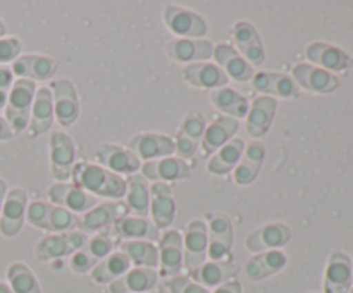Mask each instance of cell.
<instances>
[{
	"label": "cell",
	"mask_w": 353,
	"mask_h": 293,
	"mask_svg": "<svg viewBox=\"0 0 353 293\" xmlns=\"http://www.w3.org/2000/svg\"><path fill=\"white\" fill-rule=\"evenodd\" d=\"M71 179L72 185L90 192V195L93 193V195L109 196V199H123L128 192L126 179L102 165L88 164V162L76 164L72 168Z\"/></svg>",
	"instance_id": "1"
},
{
	"label": "cell",
	"mask_w": 353,
	"mask_h": 293,
	"mask_svg": "<svg viewBox=\"0 0 353 293\" xmlns=\"http://www.w3.org/2000/svg\"><path fill=\"white\" fill-rule=\"evenodd\" d=\"M26 217L30 224L47 231L68 233L79 228V217H76L71 210L45 202H31L26 209Z\"/></svg>",
	"instance_id": "2"
},
{
	"label": "cell",
	"mask_w": 353,
	"mask_h": 293,
	"mask_svg": "<svg viewBox=\"0 0 353 293\" xmlns=\"http://www.w3.org/2000/svg\"><path fill=\"white\" fill-rule=\"evenodd\" d=\"M34 93H37L34 81H30V79H17L12 85L9 100H7L6 121L9 123L14 134L21 133L26 128L28 121H30L31 102H33Z\"/></svg>",
	"instance_id": "3"
},
{
	"label": "cell",
	"mask_w": 353,
	"mask_h": 293,
	"mask_svg": "<svg viewBox=\"0 0 353 293\" xmlns=\"http://www.w3.org/2000/svg\"><path fill=\"white\" fill-rule=\"evenodd\" d=\"M86 234L83 231H68L43 236L34 247V255L38 261H52L78 252L86 243Z\"/></svg>",
	"instance_id": "4"
},
{
	"label": "cell",
	"mask_w": 353,
	"mask_h": 293,
	"mask_svg": "<svg viewBox=\"0 0 353 293\" xmlns=\"http://www.w3.org/2000/svg\"><path fill=\"white\" fill-rule=\"evenodd\" d=\"M164 21L169 30L178 37L190 38V40H202V37L207 34L205 19L193 10L185 9V7L165 6Z\"/></svg>",
	"instance_id": "5"
},
{
	"label": "cell",
	"mask_w": 353,
	"mask_h": 293,
	"mask_svg": "<svg viewBox=\"0 0 353 293\" xmlns=\"http://www.w3.org/2000/svg\"><path fill=\"white\" fill-rule=\"evenodd\" d=\"M207 224L203 221L195 219L185 228V240H183V264L188 271L200 267L207 259L209 248V236H207Z\"/></svg>",
	"instance_id": "6"
},
{
	"label": "cell",
	"mask_w": 353,
	"mask_h": 293,
	"mask_svg": "<svg viewBox=\"0 0 353 293\" xmlns=\"http://www.w3.org/2000/svg\"><path fill=\"white\" fill-rule=\"evenodd\" d=\"M76 148L71 137L62 131H54L50 137V169L59 181H68L74 168Z\"/></svg>",
	"instance_id": "7"
},
{
	"label": "cell",
	"mask_w": 353,
	"mask_h": 293,
	"mask_svg": "<svg viewBox=\"0 0 353 293\" xmlns=\"http://www.w3.org/2000/svg\"><path fill=\"white\" fill-rule=\"evenodd\" d=\"M112 238L107 236V234H97V236L86 240V243L78 252L72 254L69 265H71V269L74 272L83 274V272L95 267L100 259H105L107 255L112 254Z\"/></svg>",
	"instance_id": "8"
},
{
	"label": "cell",
	"mask_w": 353,
	"mask_h": 293,
	"mask_svg": "<svg viewBox=\"0 0 353 293\" xmlns=\"http://www.w3.org/2000/svg\"><path fill=\"white\" fill-rule=\"evenodd\" d=\"M305 55L312 64H317L321 69L327 72H345L353 65V61L347 52L334 45L323 43V41H314L307 45Z\"/></svg>",
	"instance_id": "9"
},
{
	"label": "cell",
	"mask_w": 353,
	"mask_h": 293,
	"mask_svg": "<svg viewBox=\"0 0 353 293\" xmlns=\"http://www.w3.org/2000/svg\"><path fill=\"white\" fill-rule=\"evenodd\" d=\"M352 281V259L343 252H333L324 272V293H350Z\"/></svg>",
	"instance_id": "10"
},
{
	"label": "cell",
	"mask_w": 353,
	"mask_h": 293,
	"mask_svg": "<svg viewBox=\"0 0 353 293\" xmlns=\"http://www.w3.org/2000/svg\"><path fill=\"white\" fill-rule=\"evenodd\" d=\"M54 90V114L61 126H71L79 117V102L71 79H59L52 83Z\"/></svg>",
	"instance_id": "11"
},
{
	"label": "cell",
	"mask_w": 353,
	"mask_h": 293,
	"mask_svg": "<svg viewBox=\"0 0 353 293\" xmlns=\"http://www.w3.org/2000/svg\"><path fill=\"white\" fill-rule=\"evenodd\" d=\"M128 150L133 152L138 159H143V161L148 162L174 154L176 147L174 141L169 137H164V134L140 133L134 134V137L128 141Z\"/></svg>",
	"instance_id": "12"
},
{
	"label": "cell",
	"mask_w": 353,
	"mask_h": 293,
	"mask_svg": "<svg viewBox=\"0 0 353 293\" xmlns=\"http://www.w3.org/2000/svg\"><path fill=\"white\" fill-rule=\"evenodd\" d=\"M28 209V196L23 188H12L7 193V199L0 214V231L3 236H16L24 223V214Z\"/></svg>",
	"instance_id": "13"
},
{
	"label": "cell",
	"mask_w": 353,
	"mask_h": 293,
	"mask_svg": "<svg viewBox=\"0 0 353 293\" xmlns=\"http://www.w3.org/2000/svg\"><path fill=\"white\" fill-rule=\"evenodd\" d=\"M203 131H205V117L196 110L186 114L178 133H176L174 147L179 159L192 157L195 154L203 137Z\"/></svg>",
	"instance_id": "14"
},
{
	"label": "cell",
	"mask_w": 353,
	"mask_h": 293,
	"mask_svg": "<svg viewBox=\"0 0 353 293\" xmlns=\"http://www.w3.org/2000/svg\"><path fill=\"white\" fill-rule=\"evenodd\" d=\"M292 238V228L283 223H269L257 228L247 236V248L250 252L276 250V248L286 245Z\"/></svg>",
	"instance_id": "15"
},
{
	"label": "cell",
	"mask_w": 353,
	"mask_h": 293,
	"mask_svg": "<svg viewBox=\"0 0 353 293\" xmlns=\"http://www.w3.org/2000/svg\"><path fill=\"white\" fill-rule=\"evenodd\" d=\"M97 161L116 174H134L140 169V159L128 148L119 145L103 143L95 152Z\"/></svg>",
	"instance_id": "16"
},
{
	"label": "cell",
	"mask_w": 353,
	"mask_h": 293,
	"mask_svg": "<svg viewBox=\"0 0 353 293\" xmlns=\"http://www.w3.org/2000/svg\"><path fill=\"white\" fill-rule=\"evenodd\" d=\"M209 248H207V255L212 261H223L231 252L233 247V224H231L230 217L226 214H214L210 216L209 224Z\"/></svg>",
	"instance_id": "17"
},
{
	"label": "cell",
	"mask_w": 353,
	"mask_h": 293,
	"mask_svg": "<svg viewBox=\"0 0 353 293\" xmlns=\"http://www.w3.org/2000/svg\"><path fill=\"white\" fill-rule=\"evenodd\" d=\"M292 74L302 88L312 93H333L340 86L336 76L312 64H296Z\"/></svg>",
	"instance_id": "18"
},
{
	"label": "cell",
	"mask_w": 353,
	"mask_h": 293,
	"mask_svg": "<svg viewBox=\"0 0 353 293\" xmlns=\"http://www.w3.org/2000/svg\"><path fill=\"white\" fill-rule=\"evenodd\" d=\"M48 199L52 202L59 203V207H64L68 210H74V212H86V210L93 209L97 203L95 196L90 195L79 186L72 185V183H55L48 188Z\"/></svg>",
	"instance_id": "19"
},
{
	"label": "cell",
	"mask_w": 353,
	"mask_h": 293,
	"mask_svg": "<svg viewBox=\"0 0 353 293\" xmlns=\"http://www.w3.org/2000/svg\"><path fill=\"white\" fill-rule=\"evenodd\" d=\"M143 178L154 181H179L192 176V169L179 157H162L157 161H148L141 165Z\"/></svg>",
	"instance_id": "20"
},
{
	"label": "cell",
	"mask_w": 353,
	"mask_h": 293,
	"mask_svg": "<svg viewBox=\"0 0 353 293\" xmlns=\"http://www.w3.org/2000/svg\"><path fill=\"white\" fill-rule=\"evenodd\" d=\"M159 264L164 278L179 274L183 267V236L179 231H168L159 241Z\"/></svg>",
	"instance_id": "21"
},
{
	"label": "cell",
	"mask_w": 353,
	"mask_h": 293,
	"mask_svg": "<svg viewBox=\"0 0 353 293\" xmlns=\"http://www.w3.org/2000/svg\"><path fill=\"white\" fill-rule=\"evenodd\" d=\"M233 33L234 41H236L238 50L241 52L245 59L248 61V64L261 65L264 64V47H262V40L259 37L257 30L252 26L248 21H238L236 24L231 30Z\"/></svg>",
	"instance_id": "22"
},
{
	"label": "cell",
	"mask_w": 353,
	"mask_h": 293,
	"mask_svg": "<svg viewBox=\"0 0 353 293\" xmlns=\"http://www.w3.org/2000/svg\"><path fill=\"white\" fill-rule=\"evenodd\" d=\"M150 214L157 228H168L174 221L176 205L172 188L168 183L155 181L150 186Z\"/></svg>",
	"instance_id": "23"
},
{
	"label": "cell",
	"mask_w": 353,
	"mask_h": 293,
	"mask_svg": "<svg viewBox=\"0 0 353 293\" xmlns=\"http://www.w3.org/2000/svg\"><path fill=\"white\" fill-rule=\"evenodd\" d=\"M165 54L169 59L176 62H190L207 61L212 57L214 47L209 40H190V38H178V40L169 41L165 47Z\"/></svg>",
	"instance_id": "24"
},
{
	"label": "cell",
	"mask_w": 353,
	"mask_h": 293,
	"mask_svg": "<svg viewBox=\"0 0 353 293\" xmlns=\"http://www.w3.org/2000/svg\"><path fill=\"white\" fill-rule=\"evenodd\" d=\"M276 107L278 103L269 95L257 97L252 102L247 114V133L252 138H261L268 133L276 116Z\"/></svg>",
	"instance_id": "25"
},
{
	"label": "cell",
	"mask_w": 353,
	"mask_h": 293,
	"mask_svg": "<svg viewBox=\"0 0 353 293\" xmlns=\"http://www.w3.org/2000/svg\"><path fill=\"white\" fill-rule=\"evenodd\" d=\"M181 76L186 83L196 88H223L230 78L217 64H186L181 69Z\"/></svg>",
	"instance_id": "26"
},
{
	"label": "cell",
	"mask_w": 353,
	"mask_h": 293,
	"mask_svg": "<svg viewBox=\"0 0 353 293\" xmlns=\"http://www.w3.org/2000/svg\"><path fill=\"white\" fill-rule=\"evenodd\" d=\"M114 233L123 240L157 241L161 238L159 228L147 217L121 216L114 221Z\"/></svg>",
	"instance_id": "27"
},
{
	"label": "cell",
	"mask_w": 353,
	"mask_h": 293,
	"mask_svg": "<svg viewBox=\"0 0 353 293\" xmlns=\"http://www.w3.org/2000/svg\"><path fill=\"white\" fill-rule=\"evenodd\" d=\"M214 57H216L217 64L223 65V71L226 72L228 78L234 79V81H250L254 78V68L234 50L231 45L221 43L214 48Z\"/></svg>",
	"instance_id": "28"
},
{
	"label": "cell",
	"mask_w": 353,
	"mask_h": 293,
	"mask_svg": "<svg viewBox=\"0 0 353 293\" xmlns=\"http://www.w3.org/2000/svg\"><path fill=\"white\" fill-rule=\"evenodd\" d=\"M286 262H288V259L279 250L259 252L245 264V278L250 279V281H261V279L281 271Z\"/></svg>",
	"instance_id": "29"
},
{
	"label": "cell",
	"mask_w": 353,
	"mask_h": 293,
	"mask_svg": "<svg viewBox=\"0 0 353 293\" xmlns=\"http://www.w3.org/2000/svg\"><path fill=\"white\" fill-rule=\"evenodd\" d=\"M10 71L23 79L30 78V81H33V79L45 81L55 74L57 62L47 55H23V57L14 61Z\"/></svg>",
	"instance_id": "30"
},
{
	"label": "cell",
	"mask_w": 353,
	"mask_h": 293,
	"mask_svg": "<svg viewBox=\"0 0 353 293\" xmlns=\"http://www.w3.org/2000/svg\"><path fill=\"white\" fill-rule=\"evenodd\" d=\"M157 271L150 267H134L110 283V293H145L157 283Z\"/></svg>",
	"instance_id": "31"
},
{
	"label": "cell",
	"mask_w": 353,
	"mask_h": 293,
	"mask_svg": "<svg viewBox=\"0 0 353 293\" xmlns=\"http://www.w3.org/2000/svg\"><path fill=\"white\" fill-rule=\"evenodd\" d=\"M238 131V119L230 116H221L203 131L202 140V157H209L210 154L217 152L223 145H226L231 140L234 133Z\"/></svg>",
	"instance_id": "32"
},
{
	"label": "cell",
	"mask_w": 353,
	"mask_h": 293,
	"mask_svg": "<svg viewBox=\"0 0 353 293\" xmlns=\"http://www.w3.org/2000/svg\"><path fill=\"white\" fill-rule=\"evenodd\" d=\"M238 272V267L233 261H210L203 262L200 267L190 271V276L193 281L202 286H221L231 278H234Z\"/></svg>",
	"instance_id": "33"
},
{
	"label": "cell",
	"mask_w": 353,
	"mask_h": 293,
	"mask_svg": "<svg viewBox=\"0 0 353 293\" xmlns=\"http://www.w3.org/2000/svg\"><path fill=\"white\" fill-rule=\"evenodd\" d=\"M254 88L257 92H264L279 99H295L299 97V86L290 76L281 74V72H259L254 74Z\"/></svg>",
	"instance_id": "34"
},
{
	"label": "cell",
	"mask_w": 353,
	"mask_h": 293,
	"mask_svg": "<svg viewBox=\"0 0 353 293\" xmlns=\"http://www.w3.org/2000/svg\"><path fill=\"white\" fill-rule=\"evenodd\" d=\"M124 212V207L119 202H105L95 205L93 209L86 210L85 216L79 217V228L83 233H93V231H100L112 224L121 214Z\"/></svg>",
	"instance_id": "35"
},
{
	"label": "cell",
	"mask_w": 353,
	"mask_h": 293,
	"mask_svg": "<svg viewBox=\"0 0 353 293\" xmlns=\"http://www.w3.org/2000/svg\"><path fill=\"white\" fill-rule=\"evenodd\" d=\"M265 148L261 141L254 140L248 143L247 150L243 152L240 159V164H238L236 171H234L233 178L238 185H250L255 178L259 176V171L262 168V162H264Z\"/></svg>",
	"instance_id": "36"
},
{
	"label": "cell",
	"mask_w": 353,
	"mask_h": 293,
	"mask_svg": "<svg viewBox=\"0 0 353 293\" xmlns=\"http://www.w3.org/2000/svg\"><path fill=\"white\" fill-rule=\"evenodd\" d=\"M52 121H54L52 92L48 88H40L37 93H34L33 116H31V123H30L31 137H37V134L45 133V131L52 126Z\"/></svg>",
	"instance_id": "37"
},
{
	"label": "cell",
	"mask_w": 353,
	"mask_h": 293,
	"mask_svg": "<svg viewBox=\"0 0 353 293\" xmlns=\"http://www.w3.org/2000/svg\"><path fill=\"white\" fill-rule=\"evenodd\" d=\"M210 102L217 107L219 110L226 112L230 117L234 119H241L248 114V100L241 93H238L233 88H214L210 92Z\"/></svg>",
	"instance_id": "38"
},
{
	"label": "cell",
	"mask_w": 353,
	"mask_h": 293,
	"mask_svg": "<svg viewBox=\"0 0 353 293\" xmlns=\"http://www.w3.org/2000/svg\"><path fill=\"white\" fill-rule=\"evenodd\" d=\"M126 185L128 207L138 217L148 216V209H150V186H148V179L143 178V174H131L128 176Z\"/></svg>",
	"instance_id": "39"
},
{
	"label": "cell",
	"mask_w": 353,
	"mask_h": 293,
	"mask_svg": "<svg viewBox=\"0 0 353 293\" xmlns=\"http://www.w3.org/2000/svg\"><path fill=\"white\" fill-rule=\"evenodd\" d=\"M131 261L123 254V252H112V254L107 255L102 262L93 267L92 271V279L93 281L100 283V285H105V283L116 281L117 278H121L123 274H126L130 271Z\"/></svg>",
	"instance_id": "40"
},
{
	"label": "cell",
	"mask_w": 353,
	"mask_h": 293,
	"mask_svg": "<svg viewBox=\"0 0 353 293\" xmlns=\"http://www.w3.org/2000/svg\"><path fill=\"white\" fill-rule=\"evenodd\" d=\"M245 152V143L241 138H234V140L228 141L226 145L219 148V150L214 154V157H210L207 169H209L212 174H226L230 172L234 165L240 162L241 155Z\"/></svg>",
	"instance_id": "41"
},
{
	"label": "cell",
	"mask_w": 353,
	"mask_h": 293,
	"mask_svg": "<svg viewBox=\"0 0 353 293\" xmlns=\"http://www.w3.org/2000/svg\"><path fill=\"white\" fill-rule=\"evenodd\" d=\"M121 252L140 267L155 269L159 264V252L152 243L143 240H124L119 243Z\"/></svg>",
	"instance_id": "42"
},
{
	"label": "cell",
	"mask_w": 353,
	"mask_h": 293,
	"mask_svg": "<svg viewBox=\"0 0 353 293\" xmlns=\"http://www.w3.org/2000/svg\"><path fill=\"white\" fill-rule=\"evenodd\" d=\"M7 279L10 283L12 293H41L37 278L26 264L14 262L7 269Z\"/></svg>",
	"instance_id": "43"
},
{
	"label": "cell",
	"mask_w": 353,
	"mask_h": 293,
	"mask_svg": "<svg viewBox=\"0 0 353 293\" xmlns=\"http://www.w3.org/2000/svg\"><path fill=\"white\" fill-rule=\"evenodd\" d=\"M165 286L171 293H210L205 286L199 285L186 276H172L165 279Z\"/></svg>",
	"instance_id": "44"
},
{
	"label": "cell",
	"mask_w": 353,
	"mask_h": 293,
	"mask_svg": "<svg viewBox=\"0 0 353 293\" xmlns=\"http://www.w3.org/2000/svg\"><path fill=\"white\" fill-rule=\"evenodd\" d=\"M21 48H23V45L17 38H0V64L16 59Z\"/></svg>",
	"instance_id": "45"
},
{
	"label": "cell",
	"mask_w": 353,
	"mask_h": 293,
	"mask_svg": "<svg viewBox=\"0 0 353 293\" xmlns=\"http://www.w3.org/2000/svg\"><path fill=\"white\" fill-rule=\"evenodd\" d=\"M10 83H12V71L7 65H0V109L7 105L10 93Z\"/></svg>",
	"instance_id": "46"
},
{
	"label": "cell",
	"mask_w": 353,
	"mask_h": 293,
	"mask_svg": "<svg viewBox=\"0 0 353 293\" xmlns=\"http://www.w3.org/2000/svg\"><path fill=\"white\" fill-rule=\"evenodd\" d=\"M214 293H241V285L236 279H230V281H226L224 285L217 286Z\"/></svg>",
	"instance_id": "47"
},
{
	"label": "cell",
	"mask_w": 353,
	"mask_h": 293,
	"mask_svg": "<svg viewBox=\"0 0 353 293\" xmlns=\"http://www.w3.org/2000/svg\"><path fill=\"white\" fill-rule=\"evenodd\" d=\"M14 137V131L10 130L9 123L3 117H0V140H10Z\"/></svg>",
	"instance_id": "48"
},
{
	"label": "cell",
	"mask_w": 353,
	"mask_h": 293,
	"mask_svg": "<svg viewBox=\"0 0 353 293\" xmlns=\"http://www.w3.org/2000/svg\"><path fill=\"white\" fill-rule=\"evenodd\" d=\"M7 192V185L2 178H0V212H2V205H3V195Z\"/></svg>",
	"instance_id": "49"
},
{
	"label": "cell",
	"mask_w": 353,
	"mask_h": 293,
	"mask_svg": "<svg viewBox=\"0 0 353 293\" xmlns=\"http://www.w3.org/2000/svg\"><path fill=\"white\" fill-rule=\"evenodd\" d=\"M0 293H12V290H10V286L6 285V283H0Z\"/></svg>",
	"instance_id": "50"
},
{
	"label": "cell",
	"mask_w": 353,
	"mask_h": 293,
	"mask_svg": "<svg viewBox=\"0 0 353 293\" xmlns=\"http://www.w3.org/2000/svg\"><path fill=\"white\" fill-rule=\"evenodd\" d=\"M3 34H6V24L0 21V37H3Z\"/></svg>",
	"instance_id": "51"
},
{
	"label": "cell",
	"mask_w": 353,
	"mask_h": 293,
	"mask_svg": "<svg viewBox=\"0 0 353 293\" xmlns=\"http://www.w3.org/2000/svg\"><path fill=\"white\" fill-rule=\"evenodd\" d=\"M350 293H353V288H352V290H350Z\"/></svg>",
	"instance_id": "52"
},
{
	"label": "cell",
	"mask_w": 353,
	"mask_h": 293,
	"mask_svg": "<svg viewBox=\"0 0 353 293\" xmlns=\"http://www.w3.org/2000/svg\"><path fill=\"white\" fill-rule=\"evenodd\" d=\"M352 265H353V262H352Z\"/></svg>",
	"instance_id": "53"
}]
</instances>
